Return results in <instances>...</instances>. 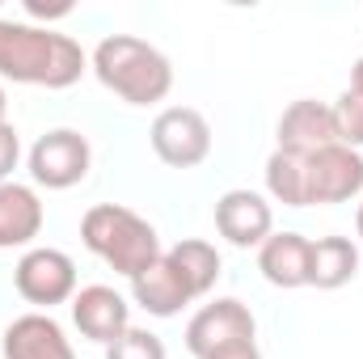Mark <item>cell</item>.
I'll use <instances>...</instances> for the list:
<instances>
[{
  "instance_id": "1",
  "label": "cell",
  "mask_w": 363,
  "mask_h": 359,
  "mask_svg": "<svg viewBox=\"0 0 363 359\" xmlns=\"http://www.w3.org/2000/svg\"><path fill=\"white\" fill-rule=\"evenodd\" d=\"M89 72V55L72 34L51 26L0 17V77L13 85L38 89H72Z\"/></svg>"
},
{
  "instance_id": "2",
  "label": "cell",
  "mask_w": 363,
  "mask_h": 359,
  "mask_svg": "<svg viewBox=\"0 0 363 359\" xmlns=\"http://www.w3.org/2000/svg\"><path fill=\"white\" fill-rule=\"evenodd\" d=\"M89 72L127 106H157L174 89V64L165 51L135 34H106L89 55Z\"/></svg>"
},
{
  "instance_id": "3",
  "label": "cell",
  "mask_w": 363,
  "mask_h": 359,
  "mask_svg": "<svg viewBox=\"0 0 363 359\" xmlns=\"http://www.w3.org/2000/svg\"><path fill=\"white\" fill-rule=\"evenodd\" d=\"M81 241L114 275H127V279L144 275L152 263H161V254H165L157 228L144 216H135L131 207H118V203H97V207L85 211Z\"/></svg>"
},
{
  "instance_id": "4",
  "label": "cell",
  "mask_w": 363,
  "mask_h": 359,
  "mask_svg": "<svg viewBox=\"0 0 363 359\" xmlns=\"http://www.w3.org/2000/svg\"><path fill=\"white\" fill-rule=\"evenodd\" d=\"M13 287L26 304H34L38 313H51L55 304H68L77 296V263L64 250L51 245H34L17 258L13 267Z\"/></svg>"
},
{
  "instance_id": "5",
  "label": "cell",
  "mask_w": 363,
  "mask_h": 359,
  "mask_svg": "<svg viewBox=\"0 0 363 359\" xmlns=\"http://www.w3.org/2000/svg\"><path fill=\"white\" fill-rule=\"evenodd\" d=\"M30 178L34 186H47V190H72L77 182L89 178V165H93V148L89 140L72 127H55L47 136L34 140L30 157Z\"/></svg>"
},
{
  "instance_id": "6",
  "label": "cell",
  "mask_w": 363,
  "mask_h": 359,
  "mask_svg": "<svg viewBox=\"0 0 363 359\" xmlns=\"http://www.w3.org/2000/svg\"><path fill=\"white\" fill-rule=\"evenodd\" d=\"M148 140L169 170H194L211 157V123L194 106H165L152 118Z\"/></svg>"
},
{
  "instance_id": "7",
  "label": "cell",
  "mask_w": 363,
  "mask_h": 359,
  "mask_svg": "<svg viewBox=\"0 0 363 359\" xmlns=\"http://www.w3.org/2000/svg\"><path fill=\"white\" fill-rule=\"evenodd\" d=\"M254 334H258V321H254L250 304H241L237 296H220L186 321V351L194 359H211L224 347L254 343Z\"/></svg>"
},
{
  "instance_id": "8",
  "label": "cell",
  "mask_w": 363,
  "mask_h": 359,
  "mask_svg": "<svg viewBox=\"0 0 363 359\" xmlns=\"http://www.w3.org/2000/svg\"><path fill=\"white\" fill-rule=\"evenodd\" d=\"M308 203H351L363 194V153L347 144H330L304 161Z\"/></svg>"
},
{
  "instance_id": "9",
  "label": "cell",
  "mask_w": 363,
  "mask_h": 359,
  "mask_svg": "<svg viewBox=\"0 0 363 359\" xmlns=\"http://www.w3.org/2000/svg\"><path fill=\"white\" fill-rule=\"evenodd\" d=\"M216 233L237 250H258L274 233V211L267 203V194L245 190V186L224 190L216 199Z\"/></svg>"
},
{
  "instance_id": "10",
  "label": "cell",
  "mask_w": 363,
  "mask_h": 359,
  "mask_svg": "<svg viewBox=\"0 0 363 359\" xmlns=\"http://www.w3.org/2000/svg\"><path fill=\"white\" fill-rule=\"evenodd\" d=\"M274 148L279 153H291V157H313L330 144H338V127H334V106L325 101H313V97H300L291 101L283 114H279V127H274Z\"/></svg>"
},
{
  "instance_id": "11",
  "label": "cell",
  "mask_w": 363,
  "mask_h": 359,
  "mask_svg": "<svg viewBox=\"0 0 363 359\" xmlns=\"http://www.w3.org/2000/svg\"><path fill=\"white\" fill-rule=\"evenodd\" d=\"M72 321H77L81 338L110 347L114 338H123L131 330V304L110 283H89V287H77V296H72Z\"/></svg>"
},
{
  "instance_id": "12",
  "label": "cell",
  "mask_w": 363,
  "mask_h": 359,
  "mask_svg": "<svg viewBox=\"0 0 363 359\" xmlns=\"http://www.w3.org/2000/svg\"><path fill=\"white\" fill-rule=\"evenodd\" d=\"M0 351H4V359H77L64 326L51 313H38V309L13 317L4 326Z\"/></svg>"
},
{
  "instance_id": "13",
  "label": "cell",
  "mask_w": 363,
  "mask_h": 359,
  "mask_svg": "<svg viewBox=\"0 0 363 359\" xmlns=\"http://www.w3.org/2000/svg\"><path fill=\"white\" fill-rule=\"evenodd\" d=\"M43 199L34 186L0 182V250H26L43 233Z\"/></svg>"
},
{
  "instance_id": "14",
  "label": "cell",
  "mask_w": 363,
  "mask_h": 359,
  "mask_svg": "<svg viewBox=\"0 0 363 359\" xmlns=\"http://www.w3.org/2000/svg\"><path fill=\"white\" fill-rule=\"evenodd\" d=\"M308 254H313V241L304 233H271L258 245V270L271 287L296 292V287H308Z\"/></svg>"
},
{
  "instance_id": "15",
  "label": "cell",
  "mask_w": 363,
  "mask_h": 359,
  "mask_svg": "<svg viewBox=\"0 0 363 359\" xmlns=\"http://www.w3.org/2000/svg\"><path fill=\"white\" fill-rule=\"evenodd\" d=\"M131 300H135L148 317H178L194 296L186 292V283L178 279V270L169 267V258L161 254V263H152L144 275L131 279Z\"/></svg>"
},
{
  "instance_id": "16",
  "label": "cell",
  "mask_w": 363,
  "mask_h": 359,
  "mask_svg": "<svg viewBox=\"0 0 363 359\" xmlns=\"http://www.w3.org/2000/svg\"><path fill=\"white\" fill-rule=\"evenodd\" d=\"M359 275V245L351 237H317L308 254V287L338 292Z\"/></svg>"
},
{
  "instance_id": "17",
  "label": "cell",
  "mask_w": 363,
  "mask_h": 359,
  "mask_svg": "<svg viewBox=\"0 0 363 359\" xmlns=\"http://www.w3.org/2000/svg\"><path fill=\"white\" fill-rule=\"evenodd\" d=\"M165 258H169V267L178 270V279L186 283V292L199 300V296H207L211 287H216V279H220V250L211 245V241H203V237H186L178 241L174 250H165Z\"/></svg>"
},
{
  "instance_id": "18",
  "label": "cell",
  "mask_w": 363,
  "mask_h": 359,
  "mask_svg": "<svg viewBox=\"0 0 363 359\" xmlns=\"http://www.w3.org/2000/svg\"><path fill=\"white\" fill-rule=\"evenodd\" d=\"M267 194L283 207H308V190H304V157L279 153L267 157Z\"/></svg>"
},
{
  "instance_id": "19",
  "label": "cell",
  "mask_w": 363,
  "mask_h": 359,
  "mask_svg": "<svg viewBox=\"0 0 363 359\" xmlns=\"http://www.w3.org/2000/svg\"><path fill=\"white\" fill-rule=\"evenodd\" d=\"M334 127H338V144L347 148H363V93L347 89L338 101H334Z\"/></svg>"
},
{
  "instance_id": "20",
  "label": "cell",
  "mask_w": 363,
  "mask_h": 359,
  "mask_svg": "<svg viewBox=\"0 0 363 359\" xmlns=\"http://www.w3.org/2000/svg\"><path fill=\"white\" fill-rule=\"evenodd\" d=\"M106 359H165V343L152 330H127L123 338H114L106 347Z\"/></svg>"
},
{
  "instance_id": "21",
  "label": "cell",
  "mask_w": 363,
  "mask_h": 359,
  "mask_svg": "<svg viewBox=\"0 0 363 359\" xmlns=\"http://www.w3.org/2000/svg\"><path fill=\"white\" fill-rule=\"evenodd\" d=\"M17 161H21V136L9 118H0V182H13Z\"/></svg>"
},
{
  "instance_id": "22",
  "label": "cell",
  "mask_w": 363,
  "mask_h": 359,
  "mask_svg": "<svg viewBox=\"0 0 363 359\" xmlns=\"http://www.w3.org/2000/svg\"><path fill=\"white\" fill-rule=\"evenodd\" d=\"M72 13V4H38V0H30L26 4V17L38 26V21H60V17H68Z\"/></svg>"
},
{
  "instance_id": "23",
  "label": "cell",
  "mask_w": 363,
  "mask_h": 359,
  "mask_svg": "<svg viewBox=\"0 0 363 359\" xmlns=\"http://www.w3.org/2000/svg\"><path fill=\"white\" fill-rule=\"evenodd\" d=\"M211 359H262V351H258V343H237V347L216 351Z\"/></svg>"
},
{
  "instance_id": "24",
  "label": "cell",
  "mask_w": 363,
  "mask_h": 359,
  "mask_svg": "<svg viewBox=\"0 0 363 359\" xmlns=\"http://www.w3.org/2000/svg\"><path fill=\"white\" fill-rule=\"evenodd\" d=\"M351 89H359V93H363V55L355 60V68H351Z\"/></svg>"
},
{
  "instance_id": "25",
  "label": "cell",
  "mask_w": 363,
  "mask_h": 359,
  "mask_svg": "<svg viewBox=\"0 0 363 359\" xmlns=\"http://www.w3.org/2000/svg\"><path fill=\"white\" fill-rule=\"evenodd\" d=\"M355 233H359V245H363V194H359V207H355Z\"/></svg>"
},
{
  "instance_id": "26",
  "label": "cell",
  "mask_w": 363,
  "mask_h": 359,
  "mask_svg": "<svg viewBox=\"0 0 363 359\" xmlns=\"http://www.w3.org/2000/svg\"><path fill=\"white\" fill-rule=\"evenodd\" d=\"M4 106H9V97H4V85H0V118H4Z\"/></svg>"
}]
</instances>
